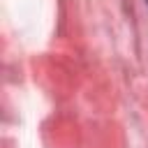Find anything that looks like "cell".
<instances>
[{"label": "cell", "mask_w": 148, "mask_h": 148, "mask_svg": "<svg viewBox=\"0 0 148 148\" xmlns=\"http://www.w3.org/2000/svg\"><path fill=\"white\" fill-rule=\"evenodd\" d=\"M146 2H148V0H146Z\"/></svg>", "instance_id": "cell-1"}]
</instances>
